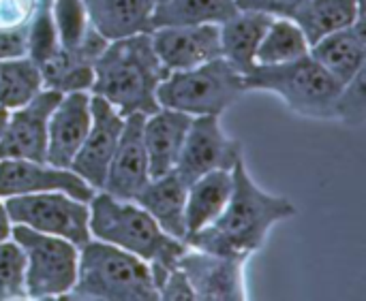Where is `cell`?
Returning a JSON list of instances; mask_svg holds the SVG:
<instances>
[{
  "mask_svg": "<svg viewBox=\"0 0 366 301\" xmlns=\"http://www.w3.org/2000/svg\"><path fill=\"white\" fill-rule=\"evenodd\" d=\"M159 300L163 301H191L195 300V293L184 276V272L176 265L165 280L159 287Z\"/></svg>",
  "mask_w": 366,
  "mask_h": 301,
  "instance_id": "cell-33",
  "label": "cell"
},
{
  "mask_svg": "<svg viewBox=\"0 0 366 301\" xmlns=\"http://www.w3.org/2000/svg\"><path fill=\"white\" fill-rule=\"evenodd\" d=\"M150 39L167 71H187L221 56L219 24L154 28Z\"/></svg>",
  "mask_w": 366,
  "mask_h": 301,
  "instance_id": "cell-15",
  "label": "cell"
},
{
  "mask_svg": "<svg viewBox=\"0 0 366 301\" xmlns=\"http://www.w3.org/2000/svg\"><path fill=\"white\" fill-rule=\"evenodd\" d=\"M240 158V143L223 133L221 116H195L191 118L174 171L189 186L210 171H232Z\"/></svg>",
  "mask_w": 366,
  "mask_h": 301,
  "instance_id": "cell-9",
  "label": "cell"
},
{
  "mask_svg": "<svg viewBox=\"0 0 366 301\" xmlns=\"http://www.w3.org/2000/svg\"><path fill=\"white\" fill-rule=\"evenodd\" d=\"M302 2L305 0H236L238 9L264 11L270 13L272 17H290Z\"/></svg>",
  "mask_w": 366,
  "mask_h": 301,
  "instance_id": "cell-34",
  "label": "cell"
},
{
  "mask_svg": "<svg viewBox=\"0 0 366 301\" xmlns=\"http://www.w3.org/2000/svg\"><path fill=\"white\" fill-rule=\"evenodd\" d=\"M144 118H146L144 113H133L124 118L118 146L109 160V169L101 190H105L116 199L133 201L150 180L148 156L142 137Z\"/></svg>",
  "mask_w": 366,
  "mask_h": 301,
  "instance_id": "cell-14",
  "label": "cell"
},
{
  "mask_svg": "<svg viewBox=\"0 0 366 301\" xmlns=\"http://www.w3.org/2000/svg\"><path fill=\"white\" fill-rule=\"evenodd\" d=\"M41 66L28 56L0 60V105L17 109L43 90Z\"/></svg>",
  "mask_w": 366,
  "mask_h": 301,
  "instance_id": "cell-27",
  "label": "cell"
},
{
  "mask_svg": "<svg viewBox=\"0 0 366 301\" xmlns=\"http://www.w3.org/2000/svg\"><path fill=\"white\" fill-rule=\"evenodd\" d=\"M365 15V0H305L290 15L305 32L309 45L317 43L326 34L352 26Z\"/></svg>",
  "mask_w": 366,
  "mask_h": 301,
  "instance_id": "cell-23",
  "label": "cell"
},
{
  "mask_svg": "<svg viewBox=\"0 0 366 301\" xmlns=\"http://www.w3.org/2000/svg\"><path fill=\"white\" fill-rule=\"evenodd\" d=\"M4 210L11 225H24L39 233L69 240L77 248L90 240L88 203L64 193H32L6 197Z\"/></svg>",
  "mask_w": 366,
  "mask_h": 301,
  "instance_id": "cell-8",
  "label": "cell"
},
{
  "mask_svg": "<svg viewBox=\"0 0 366 301\" xmlns=\"http://www.w3.org/2000/svg\"><path fill=\"white\" fill-rule=\"evenodd\" d=\"M366 68L360 71L352 81L341 86V92L337 96V109L335 120H341L347 126L360 128L366 122Z\"/></svg>",
  "mask_w": 366,
  "mask_h": 301,
  "instance_id": "cell-32",
  "label": "cell"
},
{
  "mask_svg": "<svg viewBox=\"0 0 366 301\" xmlns=\"http://www.w3.org/2000/svg\"><path fill=\"white\" fill-rule=\"evenodd\" d=\"M32 193H64L88 203L97 190L69 167H54L45 160L0 158V199Z\"/></svg>",
  "mask_w": 366,
  "mask_h": 301,
  "instance_id": "cell-11",
  "label": "cell"
},
{
  "mask_svg": "<svg viewBox=\"0 0 366 301\" xmlns=\"http://www.w3.org/2000/svg\"><path fill=\"white\" fill-rule=\"evenodd\" d=\"M270 21V13L238 9L232 17L219 24L221 56L242 75L255 68V53Z\"/></svg>",
  "mask_w": 366,
  "mask_h": 301,
  "instance_id": "cell-22",
  "label": "cell"
},
{
  "mask_svg": "<svg viewBox=\"0 0 366 301\" xmlns=\"http://www.w3.org/2000/svg\"><path fill=\"white\" fill-rule=\"evenodd\" d=\"M90 92H66L47 120L45 163L54 167H71L79 146L90 128Z\"/></svg>",
  "mask_w": 366,
  "mask_h": 301,
  "instance_id": "cell-16",
  "label": "cell"
},
{
  "mask_svg": "<svg viewBox=\"0 0 366 301\" xmlns=\"http://www.w3.org/2000/svg\"><path fill=\"white\" fill-rule=\"evenodd\" d=\"M66 297L99 301H157L150 265L107 242L90 238L79 246L77 276Z\"/></svg>",
  "mask_w": 366,
  "mask_h": 301,
  "instance_id": "cell-4",
  "label": "cell"
},
{
  "mask_svg": "<svg viewBox=\"0 0 366 301\" xmlns=\"http://www.w3.org/2000/svg\"><path fill=\"white\" fill-rule=\"evenodd\" d=\"M90 238L118 246L150 265L152 280L159 293L165 276L176 267L180 255L189 248L187 242L167 235L152 216L135 201L116 199L105 190H97L88 201Z\"/></svg>",
  "mask_w": 366,
  "mask_h": 301,
  "instance_id": "cell-3",
  "label": "cell"
},
{
  "mask_svg": "<svg viewBox=\"0 0 366 301\" xmlns=\"http://www.w3.org/2000/svg\"><path fill=\"white\" fill-rule=\"evenodd\" d=\"M11 238V220H9V214L4 210V201L0 199V242Z\"/></svg>",
  "mask_w": 366,
  "mask_h": 301,
  "instance_id": "cell-35",
  "label": "cell"
},
{
  "mask_svg": "<svg viewBox=\"0 0 366 301\" xmlns=\"http://www.w3.org/2000/svg\"><path fill=\"white\" fill-rule=\"evenodd\" d=\"M309 41L298 24L290 17H272L270 26L266 28L257 53L255 64L270 66V64H285L298 58L309 56Z\"/></svg>",
  "mask_w": 366,
  "mask_h": 301,
  "instance_id": "cell-26",
  "label": "cell"
},
{
  "mask_svg": "<svg viewBox=\"0 0 366 301\" xmlns=\"http://www.w3.org/2000/svg\"><path fill=\"white\" fill-rule=\"evenodd\" d=\"M309 56L341 86L366 68V19L358 17L352 26L326 34L311 45Z\"/></svg>",
  "mask_w": 366,
  "mask_h": 301,
  "instance_id": "cell-18",
  "label": "cell"
},
{
  "mask_svg": "<svg viewBox=\"0 0 366 301\" xmlns=\"http://www.w3.org/2000/svg\"><path fill=\"white\" fill-rule=\"evenodd\" d=\"M133 201L142 205L167 235L184 242L187 238V218H184L187 184L180 180L176 171H169L159 178H150L148 184L139 190V195Z\"/></svg>",
  "mask_w": 366,
  "mask_h": 301,
  "instance_id": "cell-21",
  "label": "cell"
},
{
  "mask_svg": "<svg viewBox=\"0 0 366 301\" xmlns=\"http://www.w3.org/2000/svg\"><path fill=\"white\" fill-rule=\"evenodd\" d=\"M9 118H11V109H6L4 105H0V139L6 131V124H9Z\"/></svg>",
  "mask_w": 366,
  "mask_h": 301,
  "instance_id": "cell-36",
  "label": "cell"
},
{
  "mask_svg": "<svg viewBox=\"0 0 366 301\" xmlns=\"http://www.w3.org/2000/svg\"><path fill=\"white\" fill-rule=\"evenodd\" d=\"M92 68L90 94L107 101L120 116H150L161 107L157 90L169 71L154 53L150 32L109 41Z\"/></svg>",
  "mask_w": 366,
  "mask_h": 301,
  "instance_id": "cell-2",
  "label": "cell"
},
{
  "mask_svg": "<svg viewBox=\"0 0 366 301\" xmlns=\"http://www.w3.org/2000/svg\"><path fill=\"white\" fill-rule=\"evenodd\" d=\"M26 297V259L19 244L11 238L0 242V301Z\"/></svg>",
  "mask_w": 366,
  "mask_h": 301,
  "instance_id": "cell-29",
  "label": "cell"
},
{
  "mask_svg": "<svg viewBox=\"0 0 366 301\" xmlns=\"http://www.w3.org/2000/svg\"><path fill=\"white\" fill-rule=\"evenodd\" d=\"M189 124L191 116L167 107H159L154 113L144 118L142 137L148 156L150 178H159L176 169Z\"/></svg>",
  "mask_w": 366,
  "mask_h": 301,
  "instance_id": "cell-19",
  "label": "cell"
},
{
  "mask_svg": "<svg viewBox=\"0 0 366 301\" xmlns=\"http://www.w3.org/2000/svg\"><path fill=\"white\" fill-rule=\"evenodd\" d=\"M152 2H154V6H157V4H163V2H167V0H152Z\"/></svg>",
  "mask_w": 366,
  "mask_h": 301,
  "instance_id": "cell-37",
  "label": "cell"
},
{
  "mask_svg": "<svg viewBox=\"0 0 366 301\" xmlns=\"http://www.w3.org/2000/svg\"><path fill=\"white\" fill-rule=\"evenodd\" d=\"M45 0H0V60L26 56L28 28Z\"/></svg>",
  "mask_w": 366,
  "mask_h": 301,
  "instance_id": "cell-28",
  "label": "cell"
},
{
  "mask_svg": "<svg viewBox=\"0 0 366 301\" xmlns=\"http://www.w3.org/2000/svg\"><path fill=\"white\" fill-rule=\"evenodd\" d=\"M90 128L69 169L75 171L94 190H101L124 126V116H120L107 101L94 94H90Z\"/></svg>",
  "mask_w": 366,
  "mask_h": 301,
  "instance_id": "cell-12",
  "label": "cell"
},
{
  "mask_svg": "<svg viewBox=\"0 0 366 301\" xmlns=\"http://www.w3.org/2000/svg\"><path fill=\"white\" fill-rule=\"evenodd\" d=\"M232 180V195L223 212L210 225L189 235L184 240L187 246L217 255L251 257L264 246L274 225L296 216V205L287 197L270 195L253 182L242 158L234 165Z\"/></svg>",
  "mask_w": 366,
  "mask_h": 301,
  "instance_id": "cell-1",
  "label": "cell"
},
{
  "mask_svg": "<svg viewBox=\"0 0 366 301\" xmlns=\"http://www.w3.org/2000/svg\"><path fill=\"white\" fill-rule=\"evenodd\" d=\"M60 96V92L43 88L32 101L11 111L6 131L0 139V158L45 160L47 120Z\"/></svg>",
  "mask_w": 366,
  "mask_h": 301,
  "instance_id": "cell-13",
  "label": "cell"
},
{
  "mask_svg": "<svg viewBox=\"0 0 366 301\" xmlns=\"http://www.w3.org/2000/svg\"><path fill=\"white\" fill-rule=\"evenodd\" d=\"M244 255H217L199 248H187L178 267L184 272L195 300L199 301H242L244 291Z\"/></svg>",
  "mask_w": 366,
  "mask_h": 301,
  "instance_id": "cell-10",
  "label": "cell"
},
{
  "mask_svg": "<svg viewBox=\"0 0 366 301\" xmlns=\"http://www.w3.org/2000/svg\"><path fill=\"white\" fill-rule=\"evenodd\" d=\"M244 92H272L294 113L311 120H335L341 83L311 56L285 64L262 66L242 75Z\"/></svg>",
  "mask_w": 366,
  "mask_h": 301,
  "instance_id": "cell-5",
  "label": "cell"
},
{
  "mask_svg": "<svg viewBox=\"0 0 366 301\" xmlns=\"http://www.w3.org/2000/svg\"><path fill=\"white\" fill-rule=\"evenodd\" d=\"M236 11V0H167L154 6L152 30L167 26L223 24Z\"/></svg>",
  "mask_w": 366,
  "mask_h": 301,
  "instance_id": "cell-25",
  "label": "cell"
},
{
  "mask_svg": "<svg viewBox=\"0 0 366 301\" xmlns=\"http://www.w3.org/2000/svg\"><path fill=\"white\" fill-rule=\"evenodd\" d=\"M11 240L24 250L28 300H58L71 293L79 255L75 244L24 225H11Z\"/></svg>",
  "mask_w": 366,
  "mask_h": 301,
  "instance_id": "cell-7",
  "label": "cell"
},
{
  "mask_svg": "<svg viewBox=\"0 0 366 301\" xmlns=\"http://www.w3.org/2000/svg\"><path fill=\"white\" fill-rule=\"evenodd\" d=\"M232 171H210L187 186V238L210 225L225 208L232 195ZM184 238V240H187Z\"/></svg>",
  "mask_w": 366,
  "mask_h": 301,
  "instance_id": "cell-24",
  "label": "cell"
},
{
  "mask_svg": "<svg viewBox=\"0 0 366 301\" xmlns=\"http://www.w3.org/2000/svg\"><path fill=\"white\" fill-rule=\"evenodd\" d=\"M90 26L109 43L152 32V0H81Z\"/></svg>",
  "mask_w": 366,
  "mask_h": 301,
  "instance_id": "cell-20",
  "label": "cell"
},
{
  "mask_svg": "<svg viewBox=\"0 0 366 301\" xmlns=\"http://www.w3.org/2000/svg\"><path fill=\"white\" fill-rule=\"evenodd\" d=\"M51 17L56 24L60 47L79 45L90 28L81 0H51Z\"/></svg>",
  "mask_w": 366,
  "mask_h": 301,
  "instance_id": "cell-31",
  "label": "cell"
},
{
  "mask_svg": "<svg viewBox=\"0 0 366 301\" xmlns=\"http://www.w3.org/2000/svg\"><path fill=\"white\" fill-rule=\"evenodd\" d=\"M107 41L90 26L86 36L75 47H60L47 62L41 64L43 86L60 94L90 92L94 79V60L105 49Z\"/></svg>",
  "mask_w": 366,
  "mask_h": 301,
  "instance_id": "cell-17",
  "label": "cell"
},
{
  "mask_svg": "<svg viewBox=\"0 0 366 301\" xmlns=\"http://www.w3.org/2000/svg\"><path fill=\"white\" fill-rule=\"evenodd\" d=\"M244 94L242 73L223 56L187 71H169L157 90L161 107L195 116H221Z\"/></svg>",
  "mask_w": 366,
  "mask_h": 301,
  "instance_id": "cell-6",
  "label": "cell"
},
{
  "mask_svg": "<svg viewBox=\"0 0 366 301\" xmlns=\"http://www.w3.org/2000/svg\"><path fill=\"white\" fill-rule=\"evenodd\" d=\"M60 49V41H58V32H56V24L51 17V0H45L39 9V13L34 15L30 28H28V36H26V56L36 62L39 66L43 62H47L56 51Z\"/></svg>",
  "mask_w": 366,
  "mask_h": 301,
  "instance_id": "cell-30",
  "label": "cell"
}]
</instances>
